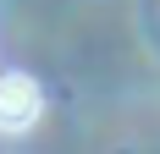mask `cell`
Instances as JSON below:
<instances>
[{
    "label": "cell",
    "instance_id": "cell-1",
    "mask_svg": "<svg viewBox=\"0 0 160 154\" xmlns=\"http://www.w3.org/2000/svg\"><path fill=\"white\" fill-rule=\"evenodd\" d=\"M33 121H39V83L22 77V72L0 77V127L6 132H22Z\"/></svg>",
    "mask_w": 160,
    "mask_h": 154
}]
</instances>
